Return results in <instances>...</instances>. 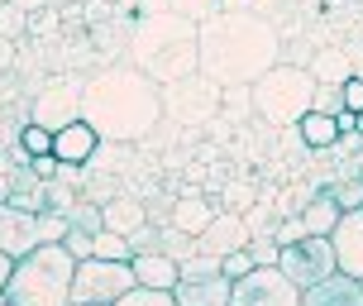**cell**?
I'll list each match as a JSON object with an SVG mask.
<instances>
[{
	"instance_id": "1",
	"label": "cell",
	"mask_w": 363,
	"mask_h": 306,
	"mask_svg": "<svg viewBox=\"0 0 363 306\" xmlns=\"http://www.w3.org/2000/svg\"><path fill=\"white\" fill-rule=\"evenodd\" d=\"M82 120L106 144H144L163 125V87L148 82L129 58L106 62L82 82Z\"/></svg>"
},
{
	"instance_id": "2",
	"label": "cell",
	"mask_w": 363,
	"mask_h": 306,
	"mask_svg": "<svg viewBox=\"0 0 363 306\" xmlns=\"http://www.w3.org/2000/svg\"><path fill=\"white\" fill-rule=\"evenodd\" d=\"M282 62V29L258 10H220L201 19V62L196 72L216 87H254Z\"/></svg>"
},
{
	"instance_id": "3",
	"label": "cell",
	"mask_w": 363,
	"mask_h": 306,
	"mask_svg": "<svg viewBox=\"0 0 363 306\" xmlns=\"http://www.w3.org/2000/svg\"><path fill=\"white\" fill-rule=\"evenodd\" d=\"M125 58L158 87H172L182 77L196 72L201 62V24L172 10H144L129 24Z\"/></svg>"
},
{
	"instance_id": "4",
	"label": "cell",
	"mask_w": 363,
	"mask_h": 306,
	"mask_svg": "<svg viewBox=\"0 0 363 306\" xmlns=\"http://www.w3.org/2000/svg\"><path fill=\"white\" fill-rule=\"evenodd\" d=\"M72 273L77 258L67 244H38L24 258H15L10 283H5V302L10 306H72Z\"/></svg>"
},
{
	"instance_id": "5",
	"label": "cell",
	"mask_w": 363,
	"mask_h": 306,
	"mask_svg": "<svg viewBox=\"0 0 363 306\" xmlns=\"http://www.w3.org/2000/svg\"><path fill=\"white\" fill-rule=\"evenodd\" d=\"M249 101H254V120H263L268 129H291L315 101V77L311 67L277 62L249 87Z\"/></svg>"
},
{
	"instance_id": "6",
	"label": "cell",
	"mask_w": 363,
	"mask_h": 306,
	"mask_svg": "<svg viewBox=\"0 0 363 306\" xmlns=\"http://www.w3.org/2000/svg\"><path fill=\"white\" fill-rule=\"evenodd\" d=\"M67 234V216L57 211H24V206H0V249L10 258H24L38 244H57Z\"/></svg>"
},
{
	"instance_id": "7",
	"label": "cell",
	"mask_w": 363,
	"mask_h": 306,
	"mask_svg": "<svg viewBox=\"0 0 363 306\" xmlns=\"http://www.w3.org/2000/svg\"><path fill=\"white\" fill-rule=\"evenodd\" d=\"M129 288H139V278L129 263H115V258H77L72 273V306H115Z\"/></svg>"
},
{
	"instance_id": "8",
	"label": "cell",
	"mask_w": 363,
	"mask_h": 306,
	"mask_svg": "<svg viewBox=\"0 0 363 306\" xmlns=\"http://www.w3.org/2000/svg\"><path fill=\"white\" fill-rule=\"evenodd\" d=\"M230 278H225V268H220L216 253H191V258H182L177 263V288H172V297H177V306H230Z\"/></svg>"
},
{
	"instance_id": "9",
	"label": "cell",
	"mask_w": 363,
	"mask_h": 306,
	"mask_svg": "<svg viewBox=\"0 0 363 306\" xmlns=\"http://www.w3.org/2000/svg\"><path fill=\"white\" fill-rule=\"evenodd\" d=\"M220 101H225V87H216L211 77H182L172 87H163V120H177V125H211L216 120Z\"/></svg>"
},
{
	"instance_id": "10",
	"label": "cell",
	"mask_w": 363,
	"mask_h": 306,
	"mask_svg": "<svg viewBox=\"0 0 363 306\" xmlns=\"http://www.w3.org/2000/svg\"><path fill=\"white\" fill-rule=\"evenodd\" d=\"M277 268L287 273L301 292L315 288L320 278H330V273H335V244H330V234H301L296 244H282Z\"/></svg>"
},
{
	"instance_id": "11",
	"label": "cell",
	"mask_w": 363,
	"mask_h": 306,
	"mask_svg": "<svg viewBox=\"0 0 363 306\" xmlns=\"http://www.w3.org/2000/svg\"><path fill=\"white\" fill-rule=\"evenodd\" d=\"M230 306H301V288L277 263H263V268H249L244 278H235Z\"/></svg>"
},
{
	"instance_id": "12",
	"label": "cell",
	"mask_w": 363,
	"mask_h": 306,
	"mask_svg": "<svg viewBox=\"0 0 363 306\" xmlns=\"http://www.w3.org/2000/svg\"><path fill=\"white\" fill-rule=\"evenodd\" d=\"M29 120L43 129H62L72 125V120H82V82L77 77H62V82H48V87L34 96V106H29Z\"/></svg>"
},
{
	"instance_id": "13",
	"label": "cell",
	"mask_w": 363,
	"mask_h": 306,
	"mask_svg": "<svg viewBox=\"0 0 363 306\" xmlns=\"http://www.w3.org/2000/svg\"><path fill=\"white\" fill-rule=\"evenodd\" d=\"M244 244H249V225H244L239 211H225V206H220L216 216H211V225L196 234V249L201 253H216V258L244 249Z\"/></svg>"
},
{
	"instance_id": "14",
	"label": "cell",
	"mask_w": 363,
	"mask_h": 306,
	"mask_svg": "<svg viewBox=\"0 0 363 306\" xmlns=\"http://www.w3.org/2000/svg\"><path fill=\"white\" fill-rule=\"evenodd\" d=\"M330 244H335V268L349 278H363V211H345L335 220Z\"/></svg>"
},
{
	"instance_id": "15",
	"label": "cell",
	"mask_w": 363,
	"mask_h": 306,
	"mask_svg": "<svg viewBox=\"0 0 363 306\" xmlns=\"http://www.w3.org/2000/svg\"><path fill=\"white\" fill-rule=\"evenodd\" d=\"M301 306H363V278H349L335 268L330 278L301 292Z\"/></svg>"
},
{
	"instance_id": "16",
	"label": "cell",
	"mask_w": 363,
	"mask_h": 306,
	"mask_svg": "<svg viewBox=\"0 0 363 306\" xmlns=\"http://www.w3.org/2000/svg\"><path fill=\"white\" fill-rule=\"evenodd\" d=\"M96 148H101V134H96L86 120H72V125H62L53 134V158L57 163H77V168H86Z\"/></svg>"
},
{
	"instance_id": "17",
	"label": "cell",
	"mask_w": 363,
	"mask_h": 306,
	"mask_svg": "<svg viewBox=\"0 0 363 306\" xmlns=\"http://www.w3.org/2000/svg\"><path fill=\"white\" fill-rule=\"evenodd\" d=\"M129 268H134V278H139V288H163V292L177 288V258H167L163 249L134 253V258H129Z\"/></svg>"
},
{
	"instance_id": "18",
	"label": "cell",
	"mask_w": 363,
	"mask_h": 306,
	"mask_svg": "<svg viewBox=\"0 0 363 306\" xmlns=\"http://www.w3.org/2000/svg\"><path fill=\"white\" fill-rule=\"evenodd\" d=\"M101 216H106V230H115V234L129 239L139 225H148V206L139 197H125V192H120V197H110L106 206H101Z\"/></svg>"
},
{
	"instance_id": "19",
	"label": "cell",
	"mask_w": 363,
	"mask_h": 306,
	"mask_svg": "<svg viewBox=\"0 0 363 306\" xmlns=\"http://www.w3.org/2000/svg\"><path fill=\"white\" fill-rule=\"evenodd\" d=\"M306 67L320 87H345L349 77H354V58H349L345 48H320V53H311Z\"/></svg>"
},
{
	"instance_id": "20",
	"label": "cell",
	"mask_w": 363,
	"mask_h": 306,
	"mask_svg": "<svg viewBox=\"0 0 363 306\" xmlns=\"http://www.w3.org/2000/svg\"><path fill=\"white\" fill-rule=\"evenodd\" d=\"M296 134H301V144H306L311 153H325V148H335V139H340V125H335V115H325V110H306V115L296 120Z\"/></svg>"
},
{
	"instance_id": "21",
	"label": "cell",
	"mask_w": 363,
	"mask_h": 306,
	"mask_svg": "<svg viewBox=\"0 0 363 306\" xmlns=\"http://www.w3.org/2000/svg\"><path fill=\"white\" fill-rule=\"evenodd\" d=\"M211 216H216V206H211L206 197H196V192H186L182 201H172L167 225H177V230H186V234H201L206 225H211Z\"/></svg>"
},
{
	"instance_id": "22",
	"label": "cell",
	"mask_w": 363,
	"mask_h": 306,
	"mask_svg": "<svg viewBox=\"0 0 363 306\" xmlns=\"http://www.w3.org/2000/svg\"><path fill=\"white\" fill-rule=\"evenodd\" d=\"M340 216H345V211H340V201H335V192H330V187H320V192H315V197H311L306 206H301L306 234H330Z\"/></svg>"
},
{
	"instance_id": "23",
	"label": "cell",
	"mask_w": 363,
	"mask_h": 306,
	"mask_svg": "<svg viewBox=\"0 0 363 306\" xmlns=\"http://www.w3.org/2000/svg\"><path fill=\"white\" fill-rule=\"evenodd\" d=\"M158 249L167 253V258H191L196 253V234H186V230H177V225H158Z\"/></svg>"
},
{
	"instance_id": "24",
	"label": "cell",
	"mask_w": 363,
	"mask_h": 306,
	"mask_svg": "<svg viewBox=\"0 0 363 306\" xmlns=\"http://www.w3.org/2000/svg\"><path fill=\"white\" fill-rule=\"evenodd\" d=\"M91 253H96V258H115V263H129V258H134L129 239H125V234H115V230H96V244H91Z\"/></svg>"
},
{
	"instance_id": "25",
	"label": "cell",
	"mask_w": 363,
	"mask_h": 306,
	"mask_svg": "<svg viewBox=\"0 0 363 306\" xmlns=\"http://www.w3.org/2000/svg\"><path fill=\"white\" fill-rule=\"evenodd\" d=\"M277 220H282V211H277L272 201H254V206L244 211V225H249V239H254V234H272V230H277Z\"/></svg>"
},
{
	"instance_id": "26",
	"label": "cell",
	"mask_w": 363,
	"mask_h": 306,
	"mask_svg": "<svg viewBox=\"0 0 363 306\" xmlns=\"http://www.w3.org/2000/svg\"><path fill=\"white\" fill-rule=\"evenodd\" d=\"M67 225H77V230H86V234H96V230H106V216H101V201H77L72 211H67Z\"/></svg>"
},
{
	"instance_id": "27",
	"label": "cell",
	"mask_w": 363,
	"mask_h": 306,
	"mask_svg": "<svg viewBox=\"0 0 363 306\" xmlns=\"http://www.w3.org/2000/svg\"><path fill=\"white\" fill-rule=\"evenodd\" d=\"M167 10H172V15H186V19H211V15H220V10H225V0H163Z\"/></svg>"
},
{
	"instance_id": "28",
	"label": "cell",
	"mask_w": 363,
	"mask_h": 306,
	"mask_svg": "<svg viewBox=\"0 0 363 306\" xmlns=\"http://www.w3.org/2000/svg\"><path fill=\"white\" fill-rule=\"evenodd\" d=\"M115 306H177V297L163 288H129Z\"/></svg>"
},
{
	"instance_id": "29",
	"label": "cell",
	"mask_w": 363,
	"mask_h": 306,
	"mask_svg": "<svg viewBox=\"0 0 363 306\" xmlns=\"http://www.w3.org/2000/svg\"><path fill=\"white\" fill-rule=\"evenodd\" d=\"M335 201H340V211H363V177L354 173V177H340L335 187Z\"/></svg>"
},
{
	"instance_id": "30",
	"label": "cell",
	"mask_w": 363,
	"mask_h": 306,
	"mask_svg": "<svg viewBox=\"0 0 363 306\" xmlns=\"http://www.w3.org/2000/svg\"><path fill=\"white\" fill-rule=\"evenodd\" d=\"M77 187L72 182H62V177H48V211H57V216H67V211H72L77 206Z\"/></svg>"
},
{
	"instance_id": "31",
	"label": "cell",
	"mask_w": 363,
	"mask_h": 306,
	"mask_svg": "<svg viewBox=\"0 0 363 306\" xmlns=\"http://www.w3.org/2000/svg\"><path fill=\"white\" fill-rule=\"evenodd\" d=\"M244 249H249V258H254V268H263V263H277V253H282V244H277L272 234H254V239H249Z\"/></svg>"
},
{
	"instance_id": "32",
	"label": "cell",
	"mask_w": 363,
	"mask_h": 306,
	"mask_svg": "<svg viewBox=\"0 0 363 306\" xmlns=\"http://www.w3.org/2000/svg\"><path fill=\"white\" fill-rule=\"evenodd\" d=\"M24 29H29V15H24V10H15V5H0V38L10 43V38H19Z\"/></svg>"
},
{
	"instance_id": "33",
	"label": "cell",
	"mask_w": 363,
	"mask_h": 306,
	"mask_svg": "<svg viewBox=\"0 0 363 306\" xmlns=\"http://www.w3.org/2000/svg\"><path fill=\"white\" fill-rule=\"evenodd\" d=\"M311 110L340 115V110H345V96H340V87H320V82H315V101H311Z\"/></svg>"
},
{
	"instance_id": "34",
	"label": "cell",
	"mask_w": 363,
	"mask_h": 306,
	"mask_svg": "<svg viewBox=\"0 0 363 306\" xmlns=\"http://www.w3.org/2000/svg\"><path fill=\"white\" fill-rule=\"evenodd\" d=\"M62 244H67V253H72V258H91V244H96V234H86V230H77V225H67Z\"/></svg>"
},
{
	"instance_id": "35",
	"label": "cell",
	"mask_w": 363,
	"mask_h": 306,
	"mask_svg": "<svg viewBox=\"0 0 363 306\" xmlns=\"http://www.w3.org/2000/svg\"><path fill=\"white\" fill-rule=\"evenodd\" d=\"M301 234H306V220H301V216H282V220H277V230H272V239H277V244H296Z\"/></svg>"
},
{
	"instance_id": "36",
	"label": "cell",
	"mask_w": 363,
	"mask_h": 306,
	"mask_svg": "<svg viewBox=\"0 0 363 306\" xmlns=\"http://www.w3.org/2000/svg\"><path fill=\"white\" fill-rule=\"evenodd\" d=\"M220 268H225V278L235 283V278H244V273L254 268V258H249V249H235V253H225V258H220Z\"/></svg>"
},
{
	"instance_id": "37",
	"label": "cell",
	"mask_w": 363,
	"mask_h": 306,
	"mask_svg": "<svg viewBox=\"0 0 363 306\" xmlns=\"http://www.w3.org/2000/svg\"><path fill=\"white\" fill-rule=\"evenodd\" d=\"M129 249L134 253H144V249H158V225L148 220V225H139V230L129 234Z\"/></svg>"
},
{
	"instance_id": "38",
	"label": "cell",
	"mask_w": 363,
	"mask_h": 306,
	"mask_svg": "<svg viewBox=\"0 0 363 306\" xmlns=\"http://www.w3.org/2000/svg\"><path fill=\"white\" fill-rule=\"evenodd\" d=\"M340 96H345V110H354V115H359V110H363V77L354 72L345 87H340Z\"/></svg>"
},
{
	"instance_id": "39",
	"label": "cell",
	"mask_w": 363,
	"mask_h": 306,
	"mask_svg": "<svg viewBox=\"0 0 363 306\" xmlns=\"http://www.w3.org/2000/svg\"><path fill=\"white\" fill-rule=\"evenodd\" d=\"M249 206H254V201H249V182H235V187H230V206H225V211H239V216H244Z\"/></svg>"
},
{
	"instance_id": "40",
	"label": "cell",
	"mask_w": 363,
	"mask_h": 306,
	"mask_svg": "<svg viewBox=\"0 0 363 306\" xmlns=\"http://www.w3.org/2000/svg\"><path fill=\"white\" fill-rule=\"evenodd\" d=\"M34 173H38L43 182H48V177L57 173V158H53V153H43V158H34Z\"/></svg>"
},
{
	"instance_id": "41",
	"label": "cell",
	"mask_w": 363,
	"mask_h": 306,
	"mask_svg": "<svg viewBox=\"0 0 363 306\" xmlns=\"http://www.w3.org/2000/svg\"><path fill=\"white\" fill-rule=\"evenodd\" d=\"M10 5H15V10H24V15L34 19L38 10H48V5H53V0H10Z\"/></svg>"
},
{
	"instance_id": "42",
	"label": "cell",
	"mask_w": 363,
	"mask_h": 306,
	"mask_svg": "<svg viewBox=\"0 0 363 306\" xmlns=\"http://www.w3.org/2000/svg\"><path fill=\"white\" fill-rule=\"evenodd\" d=\"M10 268H15V258L0 249V297H5V283H10Z\"/></svg>"
},
{
	"instance_id": "43",
	"label": "cell",
	"mask_w": 363,
	"mask_h": 306,
	"mask_svg": "<svg viewBox=\"0 0 363 306\" xmlns=\"http://www.w3.org/2000/svg\"><path fill=\"white\" fill-rule=\"evenodd\" d=\"M225 10H258L254 0H225Z\"/></svg>"
},
{
	"instance_id": "44",
	"label": "cell",
	"mask_w": 363,
	"mask_h": 306,
	"mask_svg": "<svg viewBox=\"0 0 363 306\" xmlns=\"http://www.w3.org/2000/svg\"><path fill=\"white\" fill-rule=\"evenodd\" d=\"M53 5H77V0H53Z\"/></svg>"
},
{
	"instance_id": "45",
	"label": "cell",
	"mask_w": 363,
	"mask_h": 306,
	"mask_svg": "<svg viewBox=\"0 0 363 306\" xmlns=\"http://www.w3.org/2000/svg\"><path fill=\"white\" fill-rule=\"evenodd\" d=\"M359 134H363V110H359Z\"/></svg>"
},
{
	"instance_id": "46",
	"label": "cell",
	"mask_w": 363,
	"mask_h": 306,
	"mask_svg": "<svg viewBox=\"0 0 363 306\" xmlns=\"http://www.w3.org/2000/svg\"><path fill=\"white\" fill-rule=\"evenodd\" d=\"M0 306H10V302H5V297H0Z\"/></svg>"
},
{
	"instance_id": "47",
	"label": "cell",
	"mask_w": 363,
	"mask_h": 306,
	"mask_svg": "<svg viewBox=\"0 0 363 306\" xmlns=\"http://www.w3.org/2000/svg\"><path fill=\"white\" fill-rule=\"evenodd\" d=\"M0 5H10V0H0Z\"/></svg>"
},
{
	"instance_id": "48",
	"label": "cell",
	"mask_w": 363,
	"mask_h": 306,
	"mask_svg": "<svg viewBox=\"0 0 363 306\" xmlns=\"http://www.w3.org/2000/svg\"><path fill=\"white\" fill-rule=\"evenodd\" d=\"M359 177H363V168H359Z\"/></svg>"
}]
</instances>
